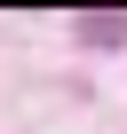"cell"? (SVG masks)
<instances>
[{"label": "cell", "instance_id": "cell-1", "mask_svg": "<svg viewBox=\"0 0 127 134\" xmlns=\"http://www.w3.org/2000/svg\"><path fill=\"white\" fill-rule=\"evenodd\" d=\"M87 40H95V47H111V40H127V16H87Z\"/></svg>", "mask_w": 127, "mask_h": 134}]
</instances>
